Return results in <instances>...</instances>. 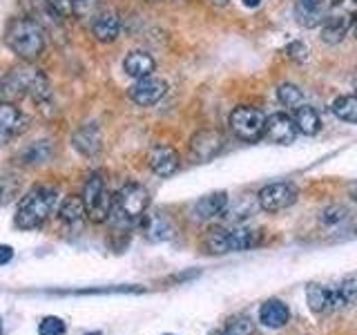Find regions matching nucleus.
Wrapping results in <instances>:
<instances>
[{"instance_id": "nucleus-1", "label": "nucleus", "mask_w": 357, "mask_h": 335, "mask_svg": "<svg viewBox=\"0 0 357 335\" xmlns=\"http://www.w3.org/2000/svg\"><path fill=\"white\" fill-rule=\"evenodd\" d=\"M29 96L36 105H47L52 100V83L40 70L31 65H18L0 78V98L7 103H16V100Z\"/></svg>"}, {"instance_id": "nucleus-2", "label": "nucleus", "mask_w": 357, "mask_h": 335, "mask_svg": "<svg viewBox=\"0 0 357 335\" xmlns=\"http://www.w3.org/2000/svg\"><path fill=\"white\" fill-rule=\"evenodd\" d=\"M59 208V190L52 186H36L20 199L14 223L20 230H38L52 212Z\"/></svg>"}, {"instance_id": "nucleus-3", "label": "nucleus", "mask_w": 357, "mask_h": 335, "mask_svg": "<svg viewBox=\"0 0 357 335\" xmlns=\"http://www.w3.org/2000/svg\"><path fill=\"white\" fill-rule=\"evenodd\" d=\"M5 43L20 61L31 63L40 59L45 50V27L29 16L11 18L5 29Z\"/></svg>"}, {"instance_id": "nucleus-4", "label": "nucleus", "mask_w": 357, "mask_h": 335, "mask_svg": "<svg viewBox=\"0 0 357 335\" xmlns=\"http://www.w3.org/2000/svg\"><path fill=\"white\" fill-rule=\"evenodd\" d=\"M150 206V193L141 184H126L114 195V206H112L109 219L114 228H132L139 223Z\"/></svg>"}, {"instance_id": "nucleus-5", "label": "nucleus", "mask_w": 357, "mask_h": 335, "mask_svg": "<svg viewBox=\"0 0 357 335\" xmlns=\"http://www.w3.org/2000/svg\"><path fill=\"white\" fill-rule=\"evenodd\" d=\"M261 241V230L248 226H215L206 232L204 246L212 255L250 251Z\"/></svg>"}, {"instance_id": "nucleus-6", "label": "nucleus", "mask_w": 357, "mask_h": 335, "mask_svg": "<svg viewBox=\"0 0 357 335\" xmlns=\"http://www.w3.org/2000/svg\"><path fill=\"white\" fill-rule=\"evenodd\" d=\"M83 201L87 210V219L94 223H105L109 219L112 206H114V195L105 188V179L100 172H92L83 186Z\"/></svg>"}, {"instance_id": "nucleus-7", "label": "nucleus", "mask_w": 357, "mask_h": 335, "mask_svg": "<svg viewBox=\"0 0 357 335\" xmlns=\"http://www.w3.org/2000/svg\"><path fill=\"white\" fill-rule=\"evenodd\" d=\"M230 130L234 132V137L241 141L255 143L259 141L266 134V117L264 112H259L257 107L250 105H239L230 112Z\"/></svg>"}, {"instance_id": "nucleus-8", "label": "nucleus", "mask_w": 357, "mask_h": 335, "mask_svg": "<svg viewBox=\"0 0 357 335\" xmlns=\"http://www.w3.org/2000/svg\"><path fill=\"white\" fill-rule=\"evenodd\" d=\"M299 190L295 184L290 181H279V184H271L261 188V193L257 195V201H259V208L266 212H279L286 210L293 204H297Z\"/></svg>"}, {"instance_id": "nucleus-9", "label": "nucleus", "mask_w": 357, "mask_h": 335, "mask_svg": "<svg viewBox=\"0 0 357 335\" xmlns=\"http://www.w3.org/2000/svg\"><path fill=\"white\" fill-rule=\"evenodd\" d=\"M167 94V83L159 76H145V78H139L137 83H134L130 89H128V96L134 105L139 107H150V105H156L159 100Z\"/></svg>"}, {"instance_id": "nucleus-10", "label": "nucleus", "mask_w": 357, "mask_h": 335, "mask_svg": "<svg viewBox=\"0 0 357 335\" xmlns=\"http://www.w3.org/2000/svg\"><path fill=\"white\" fill-rule=\"evenodd\" d=\"M223 150V137L217 130H199L190 139V154L199 163H206Z\"/></svg>"}, {"instance_id": "nucleus-11", "label": "nucleus", "mask_w": 357, "mask_h": 335, "mask_svg": "<svg viewBox=\"0 0 357 335\" xmlns=\"http://www.w3.org/2000/svg\"><path fill=\"white\" fill-rule=\"evenodd\" d=\"M143 232L145 237L154 244H161V241H170L174 234H176V226L170 215H165L161 210H154L150 215H143Z\"/></svg>"}, {"instance_id": "nucleus-12", "label": "nucleus", "mask_w": 357, "mask_h": 335, "mask_svg": "<svg viewBox=\"0 0 357 335\" xmlns=\"http://www.w3.org/2000/svg\"><path fill=\"white\" fill-rule=\"evenodd\" d=\"M266 139H271L273 143L288 145L297 139V126L286 112H275V114L266 117Z\"/></svg>"}, {"instance_id": "nucleus-13", "label": "nucleus", "mask_w": 357, "mask_h": 335, "mask_svg": "<svg viewBox=\"0 0 357 335\" xmlns=\"http://www.w3.org/2000/svg\"><path fill=\"white\" fill-rule=\"evenodd\" d=\"M148 165L156 177H172L181 165V159L172 145H154L148 154Z\"/></svg>"}, {"instance_id": "nucleus-14", "label": "nucleus", "mask_w": 357, "mask_h": 335, "mask_svg": "<svg viewBox=\"0 0 357 335\" xmlns=\"http://www.w3.org/2000/svg\"><path fill=\"white\" fill-rule=\"evenodd\" d=\"M72 145L83 156H96L103 150V134L96 123H85L72 134Z\"/></svg>"}, {"instance_id": "nucleus-15", "label": "nucleus", "mask_w": 357, "mask_h": 335, "mask_svg": "<svg viewBox=\"0 0 357 335\" xmlns=\"http://www.w3.org/2000/svg\"><path fill=\"white\" fill-rule=\"evenodd\" d=\"M89 31H92L94 40L98 43H114L121 36V16L112 9L100 11V14L92 18Z\"/></svg>"}, {"instance_id": "nucleus-16", "label": "nucleus", "mask_w": 357, "mask_h": 335, "mask_svg": "<svg viewBox=\"0 0 357 335\" xmlns=\"http://www.w3.org/2000/svg\"><path fill=\"white\" fill-rule=\"evenodd\" d=\"M306 302H308V306H310L312 313H324L328 308H340V306L346 304L337 288L331 290V288L319 286V284H310L306 288Z\"/></svg>"}, {"instance_id": "nucleus-17", "label": "nucleus", "mask_w": 357, "mask_h": 335, "mask_svg": "<svg viewBox=\"0 0 357 335\" xmlns=\"http://www.w3.org/2000/svg\"><path fill=\"white\" fill-rule=\"evenodd\" d=\"M59 212V219L65 223V226L70 228H81L83 221L87 219V210H85V201L81 195H67L63 197V201L59 204V208H56Z\"/></svg>"}, {"instance_id": "nucleus-18", "label": "nucleus", "mask_w": 357, "mask_h": 335, "mask_svg": "<svg viewBox=\"0 0 357 335\" xmlns=\"http://www.w3.org/2000/svg\"><path fill=\"white\" fill-rule=\"evenodd\" d=\"M230 204V197L228 193H210L206 197H201L192 212H195V217L201 219V221H206V219H215V217H221L223 212H226Z\"/></svg>"}, {"instance_id": "nucleus-19", "label": "nucleus", "mask_w": 357, "mask_h": 335, "mask_svg": "<svg viewBox=\"0 0 357 335\" xmlns=\"http://www.w3.org/2000/svg\"><path fill=\"white\" fill-rule=\"evenodd\" d=\"M154 70H156V61L152 59V54L143 50H134L123 59V72L132 78H137V81L145 76H152Z\"/></svg>"}, {"instance_id": "nucleus-20", "label": "nucleus", "mask_w": 357, "mask_h": 335, "mask_svg": "<svg viewBox=\"0 0 357 335\" xmlns=\"http://www.w3.org/2000/svg\"><path fill=\"white\" fill-rule=\"evenodd\" d=\"M353 18L349 16H342V14H333L328 11L326 14V20H324L321 25V40L328 43V45H337L346 38V34L351 31V25H353Z\"/></svg>"}, {"instance_id": "nucleus-21", "label": "nucleus", "mask_w": 357, "mask_h": 335, "mask_svg": "<svg viewBox=\"0 0 357 335\" xmlns=\"http://www.w3.org/2000/svg\"><path fill=\"white\" fill-rule=\"evenodd\" d=\"M328 14V0L326 3H301L297 0V7H295V18L301 27L312 29V27H319L324 25Z\"/></svg>"}, {"instance_id": "nucleus-22", "label": "nucleus", "mask_w": 357, "mask_h": 335, "mask_svg": "<svg viewBox=\"0 0 357 335\" xmlns=\"http://www.w3.org/2000/svg\"><path fill=\"white\" fill-rule=\"evenodd\" d=\"M27 119L22 117V112L16 107V103H7L3 100L0 103V139H9V137H16L18 132L25 130V123Z\"/></svg>"}, {"instance_id": "nucleus-23", "label": "nucleus", "mask_w": 357, "mask_h": 335, "mask_svg": "<svg viewBox=\"0 0 357 335\" xmlns=\"http://www.w3.org/2000/svg\"><path fill=\"white\" fill-rule=\"evenodd\" d=\"M259 320L268 329H282L290 320V311L282 299H268L259 311Z\"/></svg>"}, {"instance_id": "nucleus-24", "label": "nucleus", "mask_w": 357, "mask_h": 335, "mask_svg": "<svg viewBox=\"0 0 357 335\" xmlns=\"http://www.w3.org/2000/svg\"><path fill=\"white\" fill-rule=\"evenodd\" d=\"M52 156H54L52 141H36V143H29L27 148L18 154V163L20 165H43V163H50Z\"/></svg>"}, {"instance_id": "nucleus-25", "label": "nucleus", "mask_w": 357, "mask_h": 335, "mask_svg": "<svg viewBox=\"0 0 357 335\" xmlns=\"http://www.w3.org/2000/svg\"><path fill=\"white\" fill-rule=\"evenodd\" d=\"M293 121L297 126V132L306 134V137H315V134L321 130V119L317 114V110L310 107V105H299L295 110Z\"/></svg>"}, {"instance_id": "nucleus-26", "label": "nucleus", "mask_w": 357, "mask_h": 335, "mask_svg": "<svg viewBox=\"0 0 357 335\" xmlns=\"http://www.w3.org/2000/svg\"><path fill=\"white\" fill-rule=\"evenodd\" d=\"M333 114L340 121L346 123H357V94H344L333 100Z\"/></svg>"}, {"instance_id": "nucleus-27", "label": "nucleus", "mask_w": 357, "mask_h": 335, "mask_svg": "<svg viewBox=\"0 0 357 335\" xmlns=\"http://www.w3.org/2000/svg\"><path fill=\"white\" fill-rule=\"evenodd\" d=\"M112 293H145L141 286H105V288H83V290H56V295H112Z\"/></svg>"}, {"instance_id": "nucleus-28", "label": "nucleus", "mask_w": 357, "mask_h": 335, "mask_svg": "<svg viewBox=\"0 0 357 335\" xmlns=\"http://www.w3.org/2000/svg\"><path fill=\"white\" fill-rule=\"evenodd\" d=\"M257 208H259V201L252 199V197H243V199H239L234 206L228 204L226 212H223V217H228V219H232V221H239V219L250 217Z\"/></svg>"}, {"instance_id": "nucleus-29", "label": "nucleus", "mask_w": 357, "mask_h": 335, "mask_svg": "<svg viewBox=\"0 0 357 335\" xmlns=\"http://www.w3.org/2000/svg\"><path fill=\"white\" fill-rule=\"evenodd\" d=\"M277 98L284 107H290V110H297L299 105H304V92H301L297 85H290V83L277 87Z\"/></svg>"}, {"instance_id": "nucleus-30", "label": "nucleus", "mask_w": 357, "mask_h": 335, "mask_svg": "<svg viewBox=\"0 0 357 335\" xmlns=\"http://www.w3.org/2000/svg\"><path fill=\"white\" fill-rule=\"evenodd\" d=\"M221 333L223 335H252L255 324L248 315H237V318H230L226 322V327H223Z\"/></svg>"}, {"instance_id": "nucleus-31", "label": "nucleus", "mask_w": 357, "mask_h": 335, "mask_svg": "<svg viewBox=\"0 0 357 335\" xmlns=\"http://www.w3.org/2000/svg\"><path fill=\"white\" fill-rule=\"evenodd\" d=\"M65 331H67L65 322L61 318H56V315L43 318L40 324H38V335H65Z\"/></svg>"}, {"instance_id": "nucleus-32", "label": "nucleus", "mask_w": 357, "mask_h": 335, "mask_svg": "<svg viewBox=\"0 0 357 335\" xmlns=\"http://www.w3.org/2000/svg\"><path fill=\"white\" fill-rule=\"evenodd\" d=\"M45 5H47L56 16H61L63 20L74 16V7H72V0H43Z\"/></svg>"}, {"instance_id": "nucleus-33", "label": "nucleus", "mask_w": 357, "mask_h": 335, "mask_svg": "<svg viewBox=\"0 0 357 335\" xmlns=\"http://www.w3.org/2000/svg\"><path fill=\"white\" fill-rule=\"evenodd\" d=\"M319 219H321V223H326V226H335V223L346 219V208L344 206H328L321 212Z\"/></svg>"}, {"instance_id": "nucleus-34", "label": "nucleus", "mask_w": 357, "mask_h": 335, "mask_svg": "<svg viewBox=\"0 0 357 335\" xmlns=\"http://www.w3.org/2000/svg\"><path fill=\"white\" fill-rule=\"evenodd\" d=\"M98 5V0H72V7H74V16L76 18H89L94 14V9Z\"/></svg>"}, {"instance_id": "nucleus-35", "label": "nucleus", "mask_w": 357, "mask_h": 335, "mask_svg": "<svg viewBox=\"0 0 357 335\" xmlns=\"http://www.w3.org/2000/svg\"><path fill=\"white\" fill-rule=\"evenodd\" d=\"M346 304H351V302H357V275H351L344 279V284L337 288Z\"/></svg>"}, {"instance_id": "nucleus-36", "label": "nucleus", "mask_w": 357, "mask_h": 335, "mask_svg": "<svg viewBox=\"0 0 357 335\" xmlns=\"http://www.w3.org/2000/svg\"><path fill=\"white\" fill-rule=\"evenodd\" d=\"M286 54H288V59H293L297 63H304L308 59V47L301 40L297 43H290L288 47H286Z\"/></svg>"}, {"instance_id": "nucleus-37", "label": "nucleus", "mask_w": 357, "mask_h": 335, "mask_svg": "<svg viewBox=\"0 0 357 335\" xmlns=\"http://www.w3.org/2000/svg\"><path fill=\"white\" fill-rule=\"evenodd\" d=\"M11 260H14V248L7 244H0V266L9 264Z\"/></svg>"}, {"instance_id": "nucleus-38", "label": "nucleus", "mask_w": 357, "mask_h": 335, "mask_svg": "<svg viewBox=\"0 0 357 335\" xmlns=\"http://www.w3.org/2000/svg\"><path fill=\"white\" fill-rule=\"evenodd\" d=\"M241 3H243L245 7L255 9V7H259V5H261V0H241Z\"/></svg>"}, {"instance_id": "nucleus-39", "label": "nucleus", "mask_w": 357, "mask_h": 335, "mask_svg": "<svg viewBox=\"0 0 357 335\" xmlns=\"http://www.w3.org/2000/svg\"><path fill=\"white\" fill-rule=\"evenodd\" d=\"M5 197H7V188H5V181H0V204L5 201Z\"/></svg>"}, {"instance_id": "nucleus-40", "label": "nucleus", "mask_w": 357, "mask_h": 335, "mask_svg": "<svg viewBox=\"0 0 357 335\" xmlns=\"http://www.w3.org/2000/svg\"><path fill=\"white\" fill-rule=\"evenodd\" d=\"M301 3H326V0H301Z\"/></svg>"}, {"instance_id": "nucleus-41", "label": "nucleus", "mask_w": 357, "mask_h": 335, "mask_svg": "<svg viewBox=\"0 0 357 335\" xmlns=\"http://www.w3.org/2000/svg\"><path fill=\"white\" fill-rule=\"evenodd\" d=\"M217 5H223V3H228V0H215Z\"/></svg>"}, {"instance_id": "nucleus-42", "label": "nucleus", "mask_w": 357, "mask_h": 335, "mask_svg": "<svg viewBox=\"0 0 357 335\" xmlns=\"http://www.w3.org/2000/svg\"><path fill=\"white\" fill-rule=\"evenodd\" d=\"M145 3H152L154 5V3H161V0H145Z\"/></svg>"}, {"instance_id": "nucleus-43", "label": "nucleus", "mask_w": 357, "mask_h": 335, "mask_svg": "<svg viewBox=\"0 0 357 335\" xmlns=\"http://www.w3.org/2000/svg\"><path fill=\"white\" fill-rule=\"evenodd\" d=\"M355 94H357V78H355Z\"/></svg>"}, {"instance_id": "nucleus-44", "label": "nucleus", "mask_w": 357, "mask_h": 335, "mask_svg": "<svg viewBox=\"0 0 357 335\" xmlns=\"http://www.w3.org/2000/svg\"><path fill=\"white\" fill-rule=\"evenodd\" d=\"M355 38H357V25H355Z\"/></svg>"}, {"instance_id": "nucleus-45", "label": "nucleus", "mask_w": 357, "mask_h": 335, "mask_svg": "<svg viewBox=\"0 0 357 335\" xmlns=\"http://www.w3.org/2000/svg\"><path fill=\"white\" fill-rule=\"evenodd\" d=\"M355 201H357V188H355Z\"/></svg>"}, {"instance_id": "nucleus-46", "label": "nucleus", "mask_w": 357, "mask_h": 335, "mask_svg": "<svg viewBox=\"0 0 357 335\" xmlns=\"http://www.w3.org/2000/svg\"><path fill=\"white\" fill-rule=\"evenodd\" d=\"M0 333H3V324H0Z\"/></svg>"}, {"instance_id": "nucleus-47", "label": "nucleus", "mask_w": 357, "mask_h": 335, "mask_svg": "<svg viewBox=\"0 0 357 335\" xmlns=\"http://www.w3.org/2000/svg\"><path fill=\"white\" fill-rule=\"evenodd\" d=\"M165 335H170V333H165Z\"/></svg>"}]
</instances>
